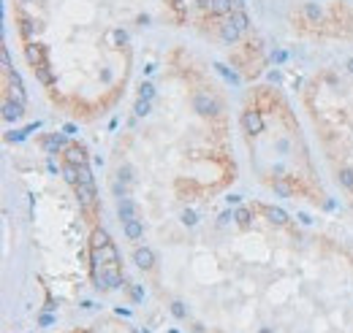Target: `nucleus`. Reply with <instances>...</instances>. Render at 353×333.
Masks as SVG:
<instances>
[{"label": "nucleus", "instance_id": "f257e3e1", "mask_svg": "<svg viewBox=\"0 0 353 333\" xmlns=\"http://www.w3.org/2000/svg\"><path fill=\"white\" fill-rule=\"evenodd\" d=\"M92 277H95L98 290H117V287H122V274L117 269V263H109V265H104V269H98Z\"/></svg>", "mask_w": 353, "mask_h": 333}, {"label": "nucleus", "instance_id": "f03ea898", "mask_svg": "<svg viewBox=\"0 0 353 333\" xmlns=\"http://www.w3.org/2000/svg\"><path fill=\"white\" fill-rule=\"evenodd\" d=\"M220 100L212 98L210 92H196L193 95V111L198 114V117H215V114H220Z\"/></svg>", "mask_w": 353, "mask_h": 333}, {"label": "nucleus", "instance_id": "7ed1b4c3", "mask_svg": "<svg viewBox=\"0 0 353 333\" xmlns=\"http://www.w3.org/2000/svg\"><path fill=\"white\" fill-rule=\"evenodd\" d=\"M242 130L250 136H261L264 133V117L261 111H256V108H247V111L242 114Z\"/></svg>", "mask_w": 353, "mask_h": 333}, {"label": "nucleus", "instance_id": "20e7f679", "mask_svg": "<svg viewBox=\"0 0 353 333\" xmlns=\"http://www.w3.org/2000/svg\"><path fill=\"white\" fill-rule=\"evenodd\" d=\"M9 98L11 100H17V103H27V98H25V87H22V76L17 74V71H11L9 74Z\"/></svg>", "mask_w": 353, "mask_h": 333}, {"label": "nucleus", "instance_id": "39448f33", "mask_svg": "<svg viewBox=\"0 0 353 333\" xmlns=\"http://www.w3.org/2000/svg\"><path fill=\"white\" fill-rule=\"evenodd\" d=\"M41 147H44L46 155H57V152H63L68 147V139H66V133H49L44 141H41Z\"/></svg>", "mask_w": 353, "mask_h": 333}, {"label": "nucleus", "instance_id": "423d86ee", "mask_svg": "<svg viewBox=\"0 0 353 333\" xmlns=\"http://www.w3.org/2000/svg\"><path fill=\"white\" fill-rule=\"evenodd\" d=\"M25 57H27V62L33 65H44L46 62V49L41 46V43H33V41H27L25 43Z\"/></svg>", "mask_w": 353, "mask_h": 333}, {"label": "nucleus", "instance_id": "0eeeda50", "mask_svg": "<svg viewBox=\"0 0 353 333\" xmlns=\"http://www.w3.org/2000/svg\"><path fill=\"white\" fill-rule=\"evenodd\" d=\"M133 263L139 265V269H144V271L155 269V252L149 249V247H139V249L133 252Z\"/></svg>", "mask_w": 353, "mask_h": 333}, {"label": "nucleus", "instance_id": "6e6552de", "mask_svg": "<svg viewBox=\"0 0 353 333\" xmlns=\"http://www.w3.org/2000/svg\"><path fill=\"white\" fill-rule=\"evenodd\" d=\"M22 114H25L22 103H17V100H11V98L3 100V119L6 122H19V119H22Z\"/></svg>", "mask_w": 353, "mask_h": 333}, {"label": "nucleus", "instance_id": "1a4fd4ad", "mask_svg": "<svg viewBox=\"0 0 353 333\" xmlns=\"http://www.w3.org/2000/svg\"><path fill=\"white\" fill-rule=\"evenodd\" d=\"M63 155H66V163H71V165L87 163V152H84V147H79V144H68V147L63 149Z\"/></svg>", "mask_w": 353, "mask_h": 333}, {"label": "nucleus", "instance_id": "9d476101", "mask_svg": "<svg viewBox=\"0 0 353 333\" xmlns=\"http://www.w3.org/2000/svg\"><path fill=\"white\" fill-rule=\"evenodd\" d=\"M74 190H76L79 204H82L84 209H90L92 204H95V184H84V182H79Z\"/></svg>", "mask_w": 353, "mask_h": 333}, {"label": "nucleus", "instance_id": "9b49d317", "mask_svg": "<svg viewBox=\"0 0 353 333\" xmlns=\"http://www.w3.org/2000/svg\"><path fill=\"white\" fill-rule=\"evenodd\" d=\"M261 212H264L266 220H269L272 225H277V228H285L288 222H291V220H288V214L283 212V209H277V206H264Z\"/></svg>", "mask_w": 353, "mask_h": 333}, {"label": "nucleus", "instance_id": "f8f14e48", "mask_svg": "<svg viewBox=\"0 0 353 333\" xmlns=\"http://www.w3.org/2000/svg\"><path fill=\"white\" fill-rule=\"evenodd\" d=\"M117 217L122 222H128V220H136V204L131 198H117Z\"/></svg>", "mask_w": 353, "mask_h": 333}, {"label": "nucleus", "instance_id": "ddd939ff", "mask_svg": "<svg viewBox=\"0 0 353 333\" xmlns=\"http://www.w3.org/2000/svg\"><path fill=\"white\" fill-rule=\"evenodd\" d=\"M301 17H305L310 25H321L323 22V9L318 3H301Z\"/></svg>", "mask_w": 353, "mask_h": 333}, {"label": "nucleus", "instance_id": "4468645a", "mask_svg": "<svg viewBox=\"0 0 353 333\" xmlns=\"http://www.w3.org/2000/svg\"><path fill=\"white\" fill-rule=\"evenodd\" d=\"M220 38L223 41H226V43H236V41H239L242 38V30H239V27H236L234 25V22L231 19H226V22H223V25H220Z\"/></svg>", "mask_w": 353, "mask_h": 333}, {"label": "nucleus", "instance_id": "2eb2a0df", "mask_svg": "<svg viewBox=\"0 0 353 333\" xmlns=\"http://www.w3.org/2000/svg\"><path fill=\"white\" fill-rule=\"evenodd\" d=\"M122 228H125L128 241H139V238L144 236V222L141 220H128V222H122Z\"/></svg>", "mask_w": 353, "mask_h": 333}, {"label": "nucleus", "instance_id": "dca6fc26", "mask_svg": "<svg viewBox=\"0 0 353 333\" xmlns=\"http://www.w3.org/2000/svg\"><path fill=\"white\" fill-rule=\"evenodd\" d=\"M109 244H112L109 230H104V228H95V230H92V236H90V249H104V247H109Z\"/></svg>", "mask_w": 353, "mask_h": 333}, {"label": "nucleus", "instance_id": "f3484780", "mask_svg": "<svg viewBox=\"0 0 353 333\" xmlns=\"http://www.w3.org/2000/svg\"><path fill=\"white\" fill-rule=\"evenodd\" d=\"M236 9L234 0H212V17H231V11Z\"/></svg>", "mask_w": 353, "mask_h": 333}, {"label": "nucleus", "instance_id": "a211bd4d", "mask_svg": "<svg viewBox=\"0 0 353 333\" xmlns=\"http://www.w3.org/2000/svg\"><path fill=\"white\" fill-rule=\"evenodd\" d=\"M33 71H35V79H38L41 84H46V87H49V84L55 82V74H52V68H49V62H44V65H35Z\"/></svg>", "mask_w": 353, "mask_h": 333}, {"label": "nucleus", "instance_id": "6ab92c4d", "mask_svg": "<svg viewBox=\"0 0 353 333\" xmlns=\"http://www.w3.org/2000/svg\"><path fill=\"white\" fill-rule=\"evenodd\" d=\"M228 19H231V22H234L236 27H239L242 33L250 27V19H247V14H244V9H234V11H231V17H228Z\"/></svg>", "mask_w": 353, "mask_h": 333}, {"label": "nucleus", "instance_id": "aec40b11", "mask_svg": "<svg viewBox=\"0 0 353 333\" xmlns=\"http://www.w3.org/2000/svg\"><path fill=\"white\" fill-rule=\"evenodd\" d=\"M63 179H66L71 187H76L79 184V168L71 165V163H63Z\"/></svg>", "mask_w": 353, "mask_h": 333}, {"label": "nucleus", "instance_id": "412c9836", "mask_svg": "<svg viewBox=\"0 0 353 333\" xmlns=\"http://www.w3.org/2000/svg\"><path fill=\"white\" fill-rule=\"evenodd\" d=\"M106 43L109 46H122V43H128V33L125 30H109L106 33Z\"/></svg>", "mask_w": 353, "mask_h": 333}, {"label": "nucleus", "instance_id": "4be33fe9", "mask_svg": "<svg viewBox=\"0 0 353 333\" xmlns=\"http://www.w3.org/2000/svg\"><path fill=\"white\" fill-rule=\"evenodd\" d=\"M38 30V25H35V22L30 19V17H19V33L25 35V38H30V35Z\"/></svg>", "mask_w": 353, "mask_h": 333}, {"label": "nucleus", "instance_id": "5701e85b", "mask_svg": "<svg viewBox=\"0 0 353 333\" xmlns=\"http://www.w3.org/2000/svg\"><path fill=\"white\" fill-rule=\"evenodd\" d=\"M272 190H275L277 195H283V198H291L293 195V187L285 182V179H275V182H272Z\"/></svg>", "mask_w": 353, "mask_h": 333}, {"label": "nucleus", "instance_id": "b1692460", "mask_svg": "<svg viewBox=\"0 0 353 333\" xmlns=\"http://www.w3.org/2000/svg\"><path fill=\"white\" fill-rule=\"evenodd\" d=\"M250 220H253V212L250 209H236V225L239 228H250Z\"/></svg>", "mask_w": 353, "mask_h": 333}, {"label": "nucleus", "instance_id": "393cba45", "mask_svg": "<svg viewBox=\"0 0 353 333\" xmlns=\"http://www.w3.org/2000/svg\"><path fill=\"white\" fill-rule=\"evenodd\" d=\"M100 255H104V263L109 265V263H117L120 260V255H117V247H114V244H109V247H104L100 249Z\"/></svg>", "mask_w": 353, "mask_h": 333}, {"label": "nucleus", "instance_id": "a878e982", "mask_svg": "<svg viewBox=\"0 0 353 333\" xmlns=\"http://www.w3.org/2000/svg\"><path fill=\"white\" fill-rule=\"evenodd\" d=\"M139 98L153 100V98H155V84H153V82H141V87H139Z\"/></svg>", "mask_w": 353, "mask_h": 333}, {"label": "nucleus", "instance_id": "bb28decb", "mask_svg": "<svg viewBox=\"0 0 353 333\" xmlns=\"http://www.w3.org/2000/svg\"><path fill=\"white\" fill-rule=\"evenodd\" d=\"M340 184L345 190H353V168H340Z\"/></svg>", "mask_w": 353, "mask_h": 333}, {"label": "nucleus", "instance_id": "cd10ccee", "mask_svg": "<svg viewBox=\"0 0 353 333\" xmlns=\"http://www.w3.org/2000/svg\"><path fill=\"white\" fill-rule=\"evenodd\" d=\"M79 168V182H84V184H95L92 182V171H90V165L84 163V165H76Z\"/></svg>", "mask_w": 353, "mask_h": 333}, {"label": "nucleus", "instance_id": "c85d7f7f", "mask_svg": "<svg viewBox=\"0 0 353 333\" xmlns=\"http://www.w3.org/2000/svg\"><path fill=\"white\" fill-rule=\"evenodd\" d=\"M215 68H218V74H223V76L228 79V82H231V84H239V76H236L234 71H228V68H226V65H223V62H215Z\"/></svg>", "mask_w": 353, "mask_h": 333}, {"label": "nucleus", "instance_id": "c756f323", "mask_svg": "<svg viewBox=\"0 0 353 333\" xmlns=\"http://www.w3.org/2000/svg\"><path fill=\"white\" fill-rule=\"evenodd\" d=\"M133 114H136V117H147V114H149V100H144V98H139V100H136V106H133Z\"/></svg>", "mask_w": 353, "mask_h": 333}, {"label": "nucleus", "instance_id": "7c9ffc66", "mask_svg": "<svg viewBox=\"0 0 353 333\" xmlns=\"http://www.w3.org/2000/svg\"><path fill=\"white\" fill-rule=\"evenodd\" d=\"M196 222H198V214L193 212V209H185V212H182V225L193 228V225H196Z\"/></svg>", "mask_w": 353, "mask_h": 333}, {"label": "nucleus", "instance_id": "2f4dec72", "mask_svg": "<svg viewBox=\"0 0 353 333\" xmlns=\"http://www.w3.org/2000/svg\"><path fill=\"white\" fill-rule=\"evenodd\" d=\"M0 62H3V71H6V74H11V71H14V65H11V57H9V49H0Z\"/></svg>", "mask_w": 353, "mask_h": 333}, {"label": "nucleus", "instance_id": "473e14b6", "mask_svg": "<svg viewBox=\"0 0 353 333\" xmlns=\"http://www.w3.org/2000/svg\"><path fill=\"white\" fill-rule=\"evenodd\" d=\"M171 312H174V317H179V320H182V317L188 314V309H185L182 301H174V303H171Z\"/></svg>", "mask_w": 353, "mask_h": 333}, {"label": "nucleus", "instance_id": "72a5a7b5", "mask_svg": "<svg viewBox=\"0 0 353 333\" xmlns=\"http://www.w3.org/2000/svg\"><path fill=\"white\" fill-rule=\"evenodd\" d=\"M117 179H122V182H131V179H133V171H131V165H122V168L117 171Z\"/></svg>", "mask_w": 353, "mask_h": 333}, {"label": "nucleus", "instance_id": "f704fd0d", "mask_svg": "<svg viewBox=\"0 0 353 333\" xmlns=\"http://www.w3.org/2000/svg\"><path fill=\"white\" fill-rule=\"evenodd\" d=\"M231 220H236V212H223L220 220H218V225H226V222H231Z\"/></svg>", "mask_w": 353, "mask_h": 333}, {"label": "nucleus", "instance_id": "c9c22d12", "mask_svg": "<svg viewBox=\"0 0 353 333\" xmlns=\"http://www.w3.org/2000/svg\"><path fill=\"white\" fill-rule=\"evenodd\" d=\"M114 195H117V198H125V184H122V179L114 182Z\"/></svg>", "mask_w": 353, "mask_h": 333}, {"label": "nucleus", "instance_id": "e433bc0d", "mask_svg": "<svg viewBox=\"0 0 353 333\" xmlns=\"http://www.w3.org/2000/svg\"><path fill=\"white\" fill-rule=\"evenodd\" d=\"M196 6L201 11H212V0H196Z\"/></svg>", "mask_w": 353, "mask_h": 333}, {"label": "nucleus", "instance_id": "4c0bfd02", "mask_svg": "<svg viewBox=\"0 0 353 333\" xmlns=\"http://www.w3.org/2000/svg\"><path fill=\"white\" fill-rule=\"evenodd\" d=\"M169 6H171L174 11H179V14L185 11V3H182V0H169Z\"/></svg>", "mask_w": 353, "mask_h": 333}, {"label": "nucleus", "instance_id": "58836bf2", "mask_svg": "<svg viewBox=\"0 0 353 333\" xmlns=\"http://www.w3.org/2000/svg\"><path fill=\"white\" fill-rule=\"evenodd\" d=\"M266 79H269L272 84H280V71H269V74H266Z\"/></svg>", "mask_w": 353, "mask_h": 333}, {"label": "nucleus", "instance_id": "ea45409f", "mask_svg": "<svg viewBox=\"0 0 353 333\" xmlns=\"http://www.w3.org/2000/svg\"><path fill=\"white\" fill-rule=\"evenodd\" d=\"M131 295H133V301H141V298H144V290H141L139 285H136L133 290H131Z\"/></svg>", "mask_w": 353, "mask_h": 333}, {"label": "nucleus", "instance_id": "a19ab883", "mask_svg": "<svg viewBox=\"0 0 353 333\" xmlns=\"http://www.w3.org/2000/svg\"><path fill=\"white\" fill-rule=\"evenodd\" d=\"M38 322H41V325H52V322H55V317H52V314H41V320H38Z\"/></svg>", "mask_w": 353, "mask_h": 333}, {"label": "nucleus", "instance_id": "79ce46f5", "mask_svg": "<svg viewBox=\"0 0 353 333\" xmlns=\"http://www.w3.org/2000/svg\"><path fill=\"white\" fill-rule=\"evenodd\" d=\"M63 133H66V136H74V133H76V125H66V127H63Z\"/></svg>", "mask_w": 353, "mask_h": 333}, {"label": "nucleus", "instance_id": "37998d69", "mask_svg": "<svg viewBox=\"0 0 353 333\" xmlns=\"http://www.w3.org/2000/svg\"><path fill=\"white\" fill-rule=\"evenodd\" d=\"M285 57H288L285 52H275V62H285Z\"/></svg>", "mask_w": 353, "mask_h": 333}, {"label": "nucleus", "instance_id": "c03bdc74", "mask_svg": "<svg viewBox=\"0 0 353 333\" xmlns=\"http://www.w3.org/2000/svg\"><path fill=\"white\" fill-rule=\"evenodd\" d=\"M345 68H348V74L353 76V57H350V60H348V65H345Z\"/></svg>", "mask_w": 353, "mask_h": 333}, {"label": "nucleus", "instance_id": "a18cd8bd", "mask_svg": "<svg viewBox=\"0 0 353 333\" xmlns=\"http://www.w3.org/2000/svg\"><path fill=\"white\" fill-rule=\"evenodd\" d=\"M234 6L236 9H244V0H234Z\"/></svg>", "mask_w": 353, "mask_h": 333}, {"label": "nucleus", "instance_id": "49530a36", "mask_svg": "<svg viewBox=\"0 0 353 333\" xmlns=\"http://www.w3.org/2000/svg\"><path fill=\"white\" fill-rule=\"evenodd\" d=\"M19 3H33V0H19Z\"/></svg>", "mask_w": 353, "mask_h": 333}]
</instances>
